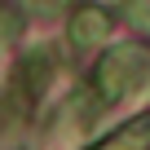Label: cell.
<instances>
[{
	"mask_svg": "<svg viewBox=\"0 0 150 150\" xmlns=\"http://www.w3.org/2000/svg\"><path fill=\"white\" fill-rule=\"evenodd\" d=\"M102 35H110V18L102 9H93V5L88 9H75V18H71V40L75 44L84 49V44H97Z\"/></svg>",
	"mask_w": 150,
	"mask_h": 150,
	"instance_id": "cell-2",
	"label": "cell"
},
{
	"mask_svg": "<svg viewBox=\"0 0 150 150\" xmlns=\"http://www.w3.org/2000/svg\"><path fill=\"white\" fill-rule=\"evenodd\" d=\"M146 53L141 49H115V53H106L102 62H97V88H102V97H119L124 88H132L141 75H146Z\"/></svg>",
	"mask_w": 150,
	"mask_h": 150,
	"instance_id": "cell-1",
	"label": "cell"
},
{
	"mask_svg": "<svg viewBox=\"0 0 150 150\" xmlns=\"http://www.w3.org/2000/svg\"><path fill=\"white\" fill-rule=\"evenodd\" d=\"M150 146V119H141V124H132V128H124L119 137H110L106 146H97V150H146Z\"/></svg>",
	"mask_w": 150,
	"mask_h": 150,
	"instance_id": "cell-3",
	"label": "cell"
}]
</instances>
